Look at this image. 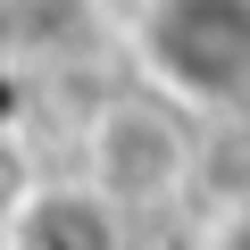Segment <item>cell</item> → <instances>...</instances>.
Wrapping results in <instances>:
<instances>
[{"mask_svg":"<svg viewBox=\"0 0 250 250\" xmlns=\"http://www.w3.org/2000/svg\"><path fill=\"white\" fill-rule=\"evenodd\" d=\"M134 67H142V92L175 100L184 117H242L250 108V0H142Z\"/></svg>","mask_w":250,"mask_h":250,"instance_id":"6da1fadb","label":"cell"},{"mask_svg":"<svg viewBox=\"0 0 250 250\" xmlns=\"http://www.w3.org/2000/svg\"><path fill=\"white\" fill-rule=\"evenodd\" d=\"M83 184L100 200H117L125 217L175 208L200 184V134L192 117L159 92H108L83 117Z\"/></svg>","mask_w":250,"mask_h":250,"instance_id":"7a4b0ae2","label":"cell"},{"mask_svg":"<svg viewBox=\"0 0 250 250\" xmlns=\"http://www.w3.org/2000/svg\"><path fill=\"white\" fill-rule=\"evenodd\" d=\"M125 217L117 200H100L83 175L42 184L17 217H9V250H125Z\"/></svg>","mask_w":250,"mask_h":250,"instance_id":"3957f363","label":"cell"},{"mask_svg":"<svg viewBox=\"0 0 250 250\" xmlns=\"http://www.w3.org/2000/svg\"><path fill=\"white\" fill-rule=\"evenodd\" d=\"M200 250H250V192H233L200 217Z\"/></svg>","mask_w":250,"mask_h":250,"instance_id":"277c9868","label":"cell"},{"mask_svg":"<svg viewBox=\"0 0 250 250\" xmlns=\"http://www.w3.org/2000/svg\"><path fill=\"white\" fill-rule=\"evenodd\" d=\"M9 9H25V0H0V17H9Z\"/></svg>","mask_w":250,"mask_h":250,"instance_id":"5b68a950","label":"cell"}]
</instances>
